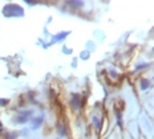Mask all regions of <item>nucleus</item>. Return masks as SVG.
<instances>
[{"instance_id": "f257e3e1", "label": "nucleus", "mask_w": 154, "mask_h": 139, "mask_svg": "<svg viewBox=\"0 0 154 139\" xmlns=\"http://www.w3.org/2000/svg\"><path fill=\"white\" fill-rule=\"evenodd\" d=\"M32 114H33V111H32V110H25V111H21L19 115H16L15 122H16V123H20V125L27 123V122L31 119Z\"/></svg>"}, {"instance_id": "7ed1b4c3", "label": "nucleus", "mask_w": 154, "mask_h": 139, "mask_svg": "<svg viewBox=\"0 0 154 139\" xmlns=\"http://www.w3.org/2000/svg\"><path fill=\"white\" fill-rule=\"evenodd\" d=\"M44 122V115H38L36 118H32V122H31V128L32 130H37Z\"/></svg>"}, {"instance_id": "6e6552de", "label": "nucleus", "mask_w": 154, "mask_h": 139, "mask_svg": "<svg viewBox=\"0 0 154 139\" xmlns=\"http://www.w3.org/2000/svg\"><path fill=\"white\" fill-rule=\"evenodd\" d=\"M116 118H117V125L121 127V126H122V123H124V121H122V115H121V113L118 111V110L116 111Z\"/></svg>"}, {"instance_id": "20e7f679", "label": "nucleus", "mask_w": 154, "mask_h": 139, "mask_svg": "<svg viewBox=\"0 0 154 139\" xmlns=\"http://www.w3.org/2000/svg\"><path fill=\"white\" fill-rule=\"evenodd\" d=\"M149 88H150V80L142 78L140 81V89L142 90V92H145V90H147Z\"/></svg>"}, {"instance_id": "1a4fd4ad", "label": "nucleus", "mask_w": 154, "mask_h": 139, "mask_svg": "<svg viewBox=\"0 0 154 139\" xmlns=\"http://www.w3.org/2000/svg\"><path fill=\"white\" fill-rule=\"evenodd\" d=\"M69 5H73V7H82L84 5V2H69Z\"/></svg>"}, {"instance_id": "39448f33", "label": "nucleus", "mask_w": 154, "mask_h": 139, "mask_svg": "<svg viewBox=\"0 0 154 139\" xmlns=\"http://www.w3.org/2000/svg\"><path fill=\"white\" fill-rule=\"evenodd\" d=\"M92 122H93V125H94L96 130H100V128H101V119L94 115V117L92 118Z\"/></svg>"}, {"instance_id": "0eeeda50", "label": "nucleus", "mask_w": 154, "mask_h": 139, "mask_svg": "<svg viewBox=\"0 0 154 139\" xmlns=\"http://www.w3.org/2000/svg\"><path fill=\"white\" fill-rule=\"evenodd\" d=\"M66 36H68V32H63V33H59V35H56L53 40H54V41H60V40H64V38H65Z\"/></svg>"}, {"instance_id": "f03ea898", "label": "nucleus", "mask_w": 154, "mask_h": 139, "mask_svg": "<svg viewBox=\"0 0 154 139\" xmlns=\"http://www.w3.org/2000/svg\"><path fill=\"white\" fill-rule=\"evenodd\" d=\"M70 105H72V107L75 110H79L81 109L82 106V99H81V95L75 93V94H72V98H70Z\"/></svg>"}, {"instance_id": "423d86ee", "label": "nucleus", "mask_w": 154, "mask_h": 139, "mask_svg": "<svg viewBox=\"0 0 154 139\" xmlns=\"http://www.w3.org/2000/svg\"><path fill=\"white\" fill-rule=\"evenodd\" d=\"M57 131H59L60 137H65L66 130H65V126H64V125H59V126H57Z\"/></svg>"}]
</instances>
